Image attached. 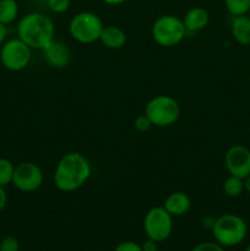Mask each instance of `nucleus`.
<instances>
[{
    "mask_svg": "<svg viewBox=\"0 0 250 251\" xmlns=\"http://www.w3.org/2000/svg\"><path fill=\"white\" fill-rule=\"evenodd\" d=\"M49 10L55 14H63L70 7V0H47Z\"/></svg>",
    "mask_w": 250,
    "mask_h": 251,
    "instance_id": "obj_20",
    "label": "nucleus"
},
{
    "mask_svg": "<svg viewBox=\"0 0 250 251\" xmlns=\"http://www.w3.org/2000/svg\"><path fill=\"white\" fill-rule=\"evenodd\" d=\"M223 191L228 198H238V196L242 195L243 191H245L244 179L229 176L223 183Z\"/></svg>",
    "mask_w": 250,
    "mask_h": 251,
    "instance_id": "obj_17",
    "label": "nucleus"
},
{
    "mask_svg": "<svg viewBox=\"0 0 250 251\" xmlns=\"http://www.w3.org/2000/svg\"><path fill=\"white\" fill-rule=\"evenodd\" d=\"M163 207L168 211L169 215L173 217H179V216L186 215L190 211L191 200L188 194L184 191H174L167 196Z\"/></svg>",
    "mask_w": 250,
    "mask_h": 251,
    "instance_id": "obj_12",
    "label": "nucleus"
},
{
    "mask_svg": "<svg viewBox=\"0 0 250 251\" xmlns=\"http://www.w3.org/2000/svg\"><path fill=\"white\" fill-rule=\"evenodd\" d=\"M141 248L142 251H157V243L152 239H147Z\"/></svg>",
    "mask_w": 250,
    "mask_h": 251,
    "instance_id": "obj_26",
    "label": "nucleus"
},
{
    "mask_svg": "<svg viewBox=\"0 0 250 251\" xmlns=\"http://www.w3.org/2000/svg\"><path fill=\"white\" fill-rule=\"evenodd\" d=\"M42 53H43L46 63L51 68L63 69L68 66L71 60V51L69 47L61 41H56V39L49 42L42 49Z\"/></svg>",
    "mask_w": 250,
    "mask_h": 251,
    "instance_id": "obj_11",
    "label": "nucleus"
},
{
    "mask_svg": "<svg viewBox=\"0 0 250 251\" xmlns=\"http://www.w3.org/2000/svg\"><path fill=\"white\" fill-rule=\"evenodd\" d=\"M211 229L216 242L223 248L237 247L248 235L247 222L234 213H225L216 218Z\"/></svg>",
    "mask_w": 250,
    "mask_h": 251,
    "instance_id": "obj_3",
    "label": "nucleus"
},
{
    "mask_svg": "<svg viewBox=\"0 0 250 251\" xmlns=\"http://www.w3.org/2000/svg\"><path fill=\"white\" fill-rule=\"evenodd\" d=\"M244 189L245 191L250 195V176H248L247 178L244 179Z\"/></svg>",
    "mask_w": 250,
    "mask_h": 251,
    "instance_id": "obj_28",
    "label": "nucleus"
},
{
    "mask_svg": "<svg viewBox=\"0 0 250 251\" xmlns=\"http://www.w3.org/2000/svg\"><path fill=\"white\" fill-rule=\"evenodd\" d=\"M183 20L174 15H163L152 25V38L162 47H174L180 43L186 34Z\"/></svg>",
    "mask_w": 250,
    "mask_h": 251,
    "instance_id": "obj_6",
    "label": "nucleus"
},
{
    "mask_svg": "<svg viewBox=\"0 0 250 251\" xmlns=\"http://www.w3.org/2000/svg\"><path fill=\"white\" fill-rule=\"evenodd\" d=\"M183 22L188 32L202 31L210 22V15L203 7H191L184 16Z\"/></svg>",
    "mask_w": 250,
    "mask_h": 251,
    "instance_id": "obj_13",
    "label": "nucleus"
},
{
    "mask_svg": "<svg viewBox=\"0 0 250 251\" xmlns=\"http://www.w3.org/2000/svg\"><path fill=\"white\" fill-rule=\"evenodd\" d=\"M145 114L154 126H169L179 119L180 105L171 96L159 95L149 100Z\"/></svg>",
    "mask_w": 250,
    "mask_h": 251,
    "instance_id": "obj_4",
    "label": "nucleus"
},
{
    "mask_svg": "<svg viewBox=\"0 0 250 251\" xmlns=\"http://www.w3.org/2000/svg\"><path fill=\"white\" fill-rule=\"evenodd\" d=\"M248 16H249V17H250V10H249V12H248Z\"/></svg>",
    "mask_w": 250,
    "mask_h": 251,
    "instance_id": "obj_31",
    "label": "nucleus"
},
{
    "mask_svg": "<svg viewBox=\"0 0 250 251\" xmlns=\"http://www.w3.org/2000/svg\"><path fill=\"white\" fill-rule=\"evenodd\" d=\"M15 166L10 159L0 157V186H6L12 183Z\"/></svg>",
    "mask_w": 250,
    "mask_h": 251,
    "instance_id": "obj_18",
    "label": "nucleus"
},
{
    "mask_svg": "<svg viewBox=\"0 0 250 251\" xmlns=\"http://www.w3.org/2000/svg\"><path fill=\"white\" fill-rule=\"evenodd\" d=\"M144 229L149 239L156 243L164 242L173 230V216L163 206L151 208L145 216Z\"/></svg>",
    "mask_w": 250,
    "mask_h": 251,
    "instance_id": "obj_8",
    "label": "nucleus"
},
{
    "mask_svg": "<svg viewBox=\"0 0 250 251\" xmlns=\"http://www.w3.org/2000/svg\"><path fill=\"white\" fill-rule=\"evenodd\" d=\"M0 49V61L10 71H21L28 66L32 56V48L17 38L5 41Z\"/></svg>",
    "mask_w": 250,
    "mask_h": 251,
    "instance_id": "obj_7",
    "label": "nucleus"
},
{
    "mask_svg": "<svg viewBox=\"0 0 250 251\" xmlns=\"http://www.w3.org/2000/svg\"><path fill=\"white\" fill-rule=\"evenodd\" d=\"M191 251H225V248L218 244L217 242H205L196 245Z\"/></svg>",
    "mask_w": 250,
    "mask_h": 251,
    "instance_id": "obj_23",
    "label": "nucleus"
},
{
    "mask_svg": "<svg viewBox=\"0 0 250 251\" xmlns=\"http://www.w3.org/2000/svg\"><path fill=\"white\" fill-rule=\"evenodd\" d=\"M54 24L42 12H31L25 15L17 24V37L29 48L43 49L54 39Z\"/></svg>",
    "mask_w": 250,
    "mask_h": 251,
    "instance_id": "obj_2",
    "label": "nucleus"
},
{
    "mask_svg": "<svg viewBox=\"0 0 250 251\" xmlns=\"http://www.w3.org/2000/svg\"><path fill=\"white\" fill-rule=\"evenodd\" d=\"M232 36L242 46L250 44V17L248 15L234 16L232 21Z\"/></svg>",
    "mask_w": 250,
    "mask_h": 251,
    "instance_id": "obj_15",
    "label": "nucleus"
},
{
    "mask_svg": "<svg viewBox=\"0 0 250 251\" xmlns=\"http://www.w3.org/2000/svg\"><path fill=\"white\" fill-rule=\"evenodd\" d=\"M225 5L233 16L248 15L250 10V0H225Z\"/></svg>",
    "mask_w": 250,
    "mask_h": 251,
    "instance_id": "obj_19",
    "label": "nucleus"
},
{
    "mask_svg": "<svg viewBox=\"0 0 250 251\" xmlns=\"http://www.w3.org/2000/svg\"><path fill=\"white\" fill-rule=\"evenodd\" d=\"M90 176L91 164L88 159L78 152H69L56 164L54 184L60 191L71 193L85 185Z\"/></svg>",
    "mask_w": 250,
    "mask_h": 251,
    "instance_id": "obj_1",
    "label": "nucleus"
},
{
    "mask_svg": "<svg viewBox=\"0 0 250 251\" xmlns=\"http://www.w3.org/2000/svg\"><path fill=\"white\" fill-rule=\"evenodd\" d=\"M19 15L16 0H0V22L5 26L12 24Z\"/></svg>",
    "mask_w": 250,
    "mask_h": 251,
    "instance_id": "obj_16",
    "label": "nucleus"
},
{
    "mask_svg": "<svg viewBox=\"0 0 250 251\" xmlns=\"http://www.w3.org/2000/svg\"><path fill=\"white\" fill-rule=\"evenodd\" d=\"M0 251H20V243L12 235L4 237L0 242Z\"/></svg>",
    "mask_w": 250,
    "mask_h": 251,
    "instance_id": "obj_21",
    "label": "nucleus"
},
{
    "mask_svg": "<svg viewBox=\"0 0 250 251\" xmlns=\"http://www.w3.org/2000/svg\"><path fill=\"white\" fill-rule=\"evenodd\" d=\"M151 126H153L151 123V120L149 119L146 114H141L139 117L135 118L134 120V127L139 132H146L151 129Z\"/></svg>",
    "mask_w": 250,
    "mask_h": 251,
    "instance_id": "obj_22",
    "label": "nucleus"
},
{
    "mask_svg": "<svg viewBox=\"0 0 250 251\" xmlns=\"http://www.w3.org/2000/svg\"><path fill=\"white\" fill-rule=\"evenodd\" d=\"M225 163L230 176L245 179L250 176V150L243 145H233L225 152Z\"/></svg>",
    "mask_w": 250,
    "mask_h": 251,
    "instance_id": "obj_10",
    "label": "nucleus"
},
{
    "mask_svg": "<svg viewBox=\"0 0 250 251\" xmlns=\"http://www.w3.org/2000/svg\"><path fill=\"white\" fill-rule=\"evenodd\" d=\"M100 41L108 49H122L126 43V33L118 26H104Z\"/></svg>",
    "mask_w": 250,
    "mask_h": 251,
    "instance_id": "obj_14",
    "label": "nucleus"
},
{
    "mask_svg": "<svg viewBox=\"0 0 250 251\" xmlns=\"http://www.w3.org/2000/svg\"><path fill=\"white\" fill-rule=\"evenodd\" d=\"M7 194L5 191V186H0V212L6 207Z\"/></svg>",
    "mask_w": 250,
    "mask_h": 251,
    "instance_id": "obj_25",
    "label": "nucleus"
},
{
    "mask_svg": "<svg viewBox=\"0 0 250 251\" xmlns=\"http://www.w3.org/2000/svg\"><path fill=\"white\" fill-rule=\"evenodd\" d=\"M43 180V172L33 162H21L15 166L12 184L20 191L33 193L41 188Z\"/></svg>",
    "mask_w": 250,
    "mask_h": 251,
    "instance_id": "obj_9",
    "label": "nucleus"
},
{
    "mask_svg": "<svg viewBox=\"0 0 250 251\" xmlns=\"http://www.w3.org/2000/svg\"><path fill=\"white\" fill-rule=\"evenodd\" d=\"M244 251H250V244L249 245H248V247L247 248H245V250Z\"/></svg>",
    "mask_w": 250,
    "mask_h": 251,
    "instance_id": "obj_30",
    "label": "nucleus"
},
{
    "mask_svg": "<svg viewBox=\"0 0 250 251\" xmlns=\"http://www.w3.org/2000/svg\"><path fill=\"white\" fill-rule=\"evenodd\" d=\"M103 27L104 25L98 15L91 11H82L71 19L69 31L75 41L82 44H91L100 41Z\"/></svg>",
    "mask_w": 250,
    "mask_h": 251,
    "instance_id": "obj_5",
    "label": "nucleus"
},
{
    "mask_svg": "<svg viewBox=\"0 0 250 251\" xmlns=\"http://www.w3.org/2000/svg\"><path fill=\"white\" fill-rule=\"evenodd\" d=\"M105 4L108 5H120L125 1V0H103Z\"/></svg>",
    "mask_w": 250,
    "mask_h": 251,
    "instance_id": "obj_29",
    "label": "nucleus"
},
{
    "mask_svg": "<svg viewBox=\"0 0 250 251\" xmlns=\"http://www.w3.org/2000/svg\"><path fill=\"white\" fill-rule=\"evenodd\" d=\"M114 251H142V248L135 242H123L115 248Z\"/></svg>",
    "mask_w": 250,
    "mask_h": 251,
    "instance_id": "obj_24",
    "label": "nucleus"
},
{
    "mask_svg": "<svg viewBox=\"0 0 250 251\" xmlns=\"http://www.w3.org/2000/svg\"><path fill=\"white\" fill-rule=\"evenodd\" d=\"M6 37H7V26L2 25L0 22V46L6 41Z\"/></svg>",
    "mask_w": 250,
    "mask_h": 251,
    "instance_id": "obj_27",
    "label": "nucleus"
}]
</instances>
